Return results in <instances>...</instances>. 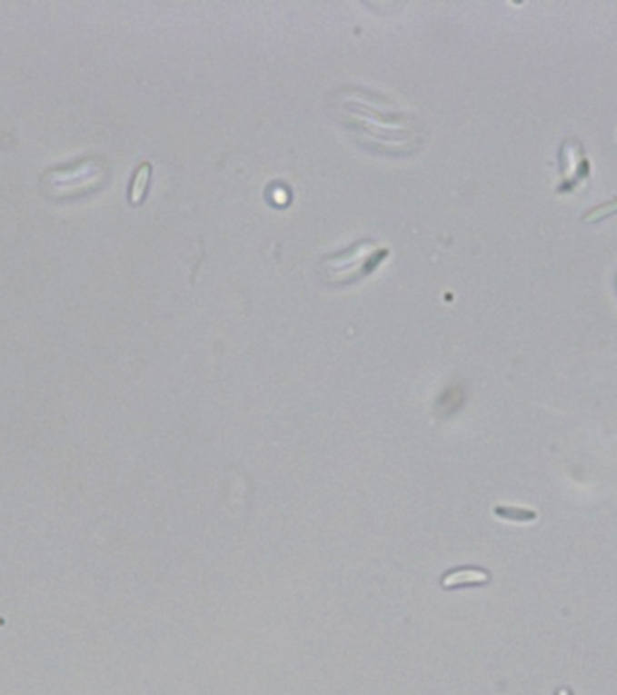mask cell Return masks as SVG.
<instances>
[{"mask_svg": "<svg viewBox=\"0 0 617 695\" xmlns=\"http://www.w3.org/2000/svg\"><path fill=\"white\" fill-rule=\"evenodd\" d=\"M328 104L353 142L373 154L406 158L427 142V125L418 116L370 87L343 85L330 94Z\"/></svg>", "mask_w": 617, "mask_h": 695, "instance_id": "6da1fadb", "label": "cell"}, {"mask_svg": "<svg viewBox=\"0 0 617 695\" xmlns=\"http://www.w3.org/2000/svg\"><path fill=\"white\" fill-rule=\"evenodd\" d=\"M388 252L377 239L361 237L341 250L324 253L315 264V275L328 288H346L368 277Z\"/></svg>", "mask_w": 617, "mask_h": 695, "instance_id": "7a4b0ae2", "label": "cell"}, {"mask_svg": "<svg viewBox=\"0 0 617 695\" xmlns=\"http://www.w3.org/2000/svg\"><path fill=\"white\" fill-rule=\"evenodd\" d=\"M104 178H105L104 164L98 160H87L75 165L73 169L51 173L47 180V187L56 196L80 194L102 184Z\"/></svg>", "mask_w": 617, "mask_h": 695, "instance_id": "3957f363", "label": "cell"}, {"mask_svg": "<svg viewBox=\"0 0 617 695\" xmlns=\"http://www.w3.org/2000/svg\"><path fill=\"white\" fill-rule=\"evenodd\" d=\"M591 171L592 167L583 144L576 138H567L560 147L562 184L558 185V193H574L583 182L591 178Z\"/></svg>", "mask_w": 617, "mask_h": 695, "instance_id": "277c9868", "label": "cell"}, {"mask_svg": "<svg viewBox=\"0 0 617 695\" xmlns=\"http://www.w3.org/2000/svg\"><path fill=\"white\" fill-rule=\"evenodd\" d=\"M151 173H153L151 164H142L140 169L136 171V174L133 178V184H131V193H129V198H131V202L134 205L140 204L147 196V189H149V182H151Z\"/></svg>", "mask_w": 617, "mask_h": 695, "instance_id": "5b68a950", "label": "cell"}, {"mask_svg": "<svg viewBox=\"0 0 617 695\" xmlns=\"http://www.w3.org/2000/svg\"><path fill=\"white\" fill-rule=\"evenodd\" d=\"M617 214V198L611 200V202H605V204H600L598 207L587 211L583 216H582V222L583 223H591V225H596V223H602L612 216Z\"/></svg>", "mask_w": 617, "mask_h": 695, "instance_id": "8992f818", "label": "cell"}, {"mask_svg": "<svg viewBox=\"0 0 617 695\" xmlns=\"http://www.w3.org/2000/svg\"><path fill=\"white\" fill-rule=\"evenodd\" d=\"M556 695H571V692H569L567 689H562V690H558V694Z\"/></svg>", "mask_w": 617, "mask_h": 695, "instance_id": "52a82bcc", "label": "cell"}, {"mask_svg": "<svg viewBox=\"0 0 617 695\" xmlns=\"http://www.w3.org/2000/svg\"><path fill=\"white\" fill-rule=\"evenodd\" d=\"M616 292H617V275H616Z\"/></svg>", "mask_w": 617, "mask_h": 695, "instance_id": "ba28073f", "label": "cell"}]
</instances>
